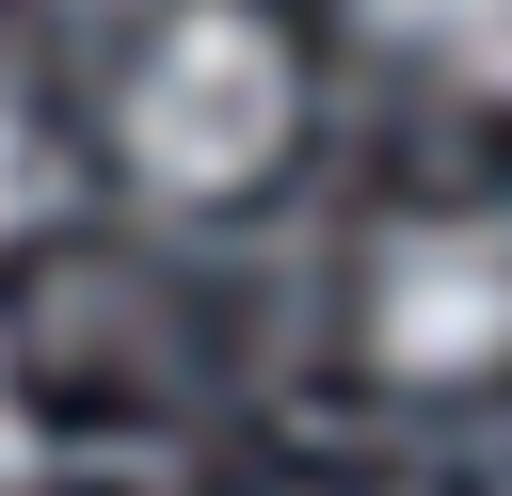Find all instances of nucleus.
Segmentation results:
<instances>
[{"instance_id":"f257e3e1","label":"nucleus","mask_w":512,"mask_h":496,"mask_svg":"<svg viewBox=\"0 0 512 496\" xmlns=\"http://www.w3.org/2000/svg\"><path fill=\"white\" fill-rule=\"evenodd\" d=\"M288 128H304L288 32L240 16V0H192V16L144 48V80H128V160H144L160 192H256V176L288 160Z\"/></svg>"},{"instance_id":"20e7f679","label":"nucleus","mask_w":512,"mask_h":496,"mask_svg":"<svg viewBox=\"0 0 512 496\" xmlns=\"http://www.w3.org/2000/svg\"><path fill=\"white\" fill-rule=\"evenodd\" d=\"M0 496H32V400H16V368H0Z\"/></svg>"},{"instance_id":"f03ea898","label":"nucleus","mask_w":512,"mask_h":496,"mask_svg":"<svg viewBox=\"0 0 512 496\" xmlns=\"http://www.w3.org/2000/svg\"><path fill=\"white\" fill-rule=\"evenodd\" d=\"M368 352H384L400 384H480V368H512V224L448 208V224L384 240V272H368Z\"/></svg>"},{"instance_id":"7ed1b4c3","label":"nucleus","mask_w":512,"mask_h":496,"mask_svg":"<svg viewBox=\"0 0 512 496\" xmlns=\"http://www.w3.org/2000/svg\"><path fill=\"white\" fill-rule=\"evenodd\" d=\"M384 64L448 80V96H512V0H352Z\"/></svg>"},{"instance_id":"39448f33","label":"nucleus","mask_w":512,"mask_h":496,"mask_svg":"<svg viewBox=\"0 0 512 496\" xmlns=\"http://www.w3.org/2000/svg\"><path fill=\"white\" fill-rule=\"evenodd\" d=\"M16 224H32V128L0 112V240H16Z\"/></svg>"}]
</instances>
